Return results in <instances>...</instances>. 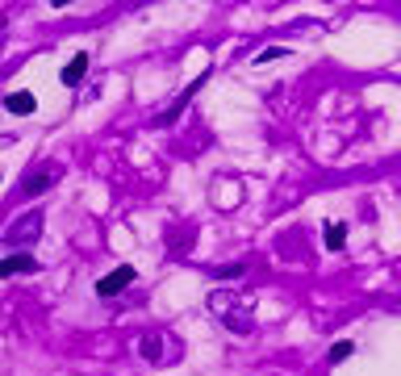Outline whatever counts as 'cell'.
Wrapping results in <instances>:
<instances>
[{"mask_svg":"<svg viewBox=\"0 0 401 376\" xmlns=\"http://www.w3.org/2000/svg\"><path fill=\"white\" fill-rule=\"evenodd\" d=\"M38 234H42V213L33 209V213H21V218L4 230V243H8V247H25V243H33Z\"/></svg>","mask_w":401,"mask_h":376,"instance_id":"obj_1","label":"cell"},{"mask_svg":"<svg viewBox=\"0 0 401 376\" xmlns=\"http://www.w3.org/2000/svg\"><path fill=\"white\" fill-rule=\"evenodd\" d=\"M130 280H134V264H121V268H113L109 276H100L96 293H100V297H117V293H121Z\"/></svg>","mask_w":401,"mask_h":376,"instance_id":"obj_2","label":"cell"},{"mask_svg":"<svg viewBox=\"0 0 401 376\" xmlns=\"http://www.w3.org/2000/svg\"><path fill=\"white\" fill-rule=\"evenodd\" d=\"M25 272H38V260H33L29 251H17V255L0 260V280H4V276H25Z\"/></svg>","mask_w":401,"mask_h":376,"instance_id":"obj_3","label":"cell"},{"mask_svg":"<svg viewBox=\"0 0 401 376\" xmlns=\"http://www.w3.org/2000/svg\"><path fill=\"white\" fill-rule=\"evenodd\" d=\"M54 180H59V167H42V172H29V176H25V184H21V193H25V197H38V193H46Z\"/></svg>","mask_w":401,"mask_h":376,"instance_id":"obj_4","label":"cell"},{"mask_svg":"<svg viewBox=\"0 0 401 376\" xmlns=\"http://www.w3.org/2000/svg\"><path fill=\"white\" fill-rule=\"evenodd\" d=\"M84 71H88V54L80 50V54L63 67V84H67V88H71V84H80V80H84Z\"/></svg>","mask_w":401,"mask_h":376,"instance_id":"obj_5","label":"cell"},{"mask_svg":"<svg viewBox=\"0 0 401 376\" xmlns=\"http://www.w3.org/2000/svg\"><path fill=\"white\" fill-rule=\"evenodd\" d=\"M8 113H33L38 109V100H33V92H8Z\"/></svg>","mask_w":401,"mask_h":376,"instance_id":"obj_6","label":"cell"},{"mask_svg":"<svg viewBox=\"0 0 401 376\" xmlns=\"http://www.w3.org/2000/svg\"><path fill=\"white\" fill-rule=\"evenodd\" d=\"M322 239H326V247H331V251H339V247L347 243V226H343V222H331Z\"/></svg>","mask_w":401,"mask_h":376,"instance_id":"obj_7","label":"cell"},{"mask_svg":"<svg viewBox=\"0 0 401 376\" xmlns=\"http://www.w3.org/2000/svg\"><path fill=\"white\" fill-rule=\"evenodd\" d=\"M351 352H356L351 343H335V347H331V364H343V360L351 356Z\"/></svg>","mask_w":401,"mask_h":376,"instance_id":"obj_8","label":"cell"},{"mask_svg":"<svg viewBox=\"0 0 401 376\" xmlns=\"http://www.w3.org/2000/svg\"><path fill=\"white\" fill-rule=\"evenodd\" d=\"M280 54H285V50H280V46H272V50H264V54H255V63H268V59H280Z\"/></svg>","mask_w":401,"mask_h":376,"instance_id":"obj_9","label":"cell"},{"mask_svg":"<svg viewBox=\"0 0 401 376\" xmlns=\"http://www.w3.org/2000/svg\"><path fill=\"white\" fill-rule=\"evenodd\" d=\"M0 29H4V21H0Z\"/></svg>","mask_w":401,"mask_h":376,"instance_id":"obj_10","label":"cell"}]
</instances>
